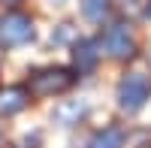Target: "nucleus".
I'll use <instances>...</instances> for the list:
<instances>
[{
  "instance_id": "6e6552de",
  "label": "nucleus",
  "mask_w": 151,
  "mask_h": 148,
  "mask_svg": "<svg viewBox=\"0 0 151 148\" xmlns=\"http://www.w3.org/2000/svg\"><path fill=\"white\" fill-rule=\"evenodd\" d=\"M124 145H127V130L121 124H106L91 133L85 148H124Z\"/></svg>"
},
{
  "instance_id": "39448f33",
  "label": "nucleus",
  "mask_w": 151,
  "mask_h": 148,
  "mask_svg": "<svg viewBox=\"0 0 151 148\" xmlns=\"http://www.w3.org/2000/svg\"><path fill=\"white\" fill-rule=\"evenodd\" d=\"M73 70L76 76H88V73H94L100 57H103V42H100V36H79L73 45Z\"/></svg>"
},
{
  "instance_id": "f8f14e48",
  "label": "nucleus",
  "mask_w": 151,
  "mask_h": 148,
  "mask_svg": "<svg viewBox=\"0 0 151 148\" xmlns=\"http://www.w3.org/2000/svg\"><path fill=\"white\" fill-rule=\"evenodd\" d=\"M145 18H151V0H145Z\"/></svg>"
},
{
  "instance_id": "0eeeda50",
  "label": "nucleus",
  "mask_w": 151,
  "mask_h": 148,
  "mask_svg": "<svg viewBox=\"0 0 151 148\" xmlns=\"http://www.w3.org/2000/svg\"><path fill=\"white\" fill-rule=\"evenodd\" d=\"M85 115H88V103L85 100H60L52 109V121L58 127H76Z\"/></svg>"
},
{
  "instance_id": "7ed1b4c3",
  "label": "nucleus",
  "mask_w": 151,
  "mask_h": 148,
  "mask_svg": "<svg viewBox=\"0 0 151 148\" xmlns=\"http://www.w3.org/2000/svg\"><path fill=\"white\" fill-rule=\"evenodd\" d=\"M33 40H36V27H33V18L27 12H21L15 6L0 12V45L3 48H18Z\"/></svg>"
},
{
  "instance_id": "f03ea898",
  "label": "nucleus",
  "mask_w": 151,
  "mask_h": 148,
  "mask_svg": "<svg viewBox=\"0 0 151 148\" xmlns=\"http://www.w3.org/2000/svg\"><path fill=\"white\" fill-rule=\"evenodd\" d=\"M151 100V76H145V73L139 70H130L124 73L118 88H115V103L124 115H136L142 112L145 103Z\"/></svg>"
},
{
  "instance_id": "f257e3e1",
  "label": "nucleus",
  "mask_w": 151,
  "mask_h": 148,
  "mask_svg": "<svg viewBox=\"0 0 151 148\" xmlns=\"http://www.w3.org/2000/svg\"><path fill=\"white\" fill-rule=\"evenodd\" d=\"M76 70L73 67H40L27 76V91L33 100H48V97H58V94H67L73 85H76Z\"/></svg>"
},
{
  "instance_id": "1a4fd4ad",
  "label": "nucleus",
  "mask_w": 151,
  "mask_h": 148,
  "mask_svg": "<svg viewBox=\"0 0 151 148\" xmlns=\"http://www.w3.org/2000/svg\"><path fill=\"white\" fill-rule=\"evenodd\" d=\"M109 6H112V0H79V9L88 21H103L109 15Z\"/></svg>"
},
{
  "instance_id": "423d86ee",
  "label": "nucleus",
  "mask_w": 151,
  "mask_h": 148,
  "mask_svg": "<svg viewBox=\"0 0 151 148\" xmlns=\"http://www.w3.org/2000/svg\"><path fill=\"white\" fill-rule=\"evenodd\" d=\"M30 91L27 85H9V88H0V118H12L24 112V109L30 106Z\"/></svg>"
},
{
  "instance_id": "9d476101",
  "label": "nucleus",
  "mask_w": 151,
  "mask_h": 148,
  "mask_svg": "<svg viewBox=\"0 0 151 148\" xmlns=\"http://www.w3.org/2000/svg\"><path fill=\"white\" fill-rule=\"evenodd\" d=\"M73 36H76V33H73V24H60L58 33H52V42H55V45H60V42H70ZM73 42H76V40H73Z\"/></svg>"
},
{
  "instance_id": "20e7f679",
  "label": "nucleus",
  "mask_w": 151,
  "mask_h": 148,
  "mask_svg": "<svg viewBox=\"0 0 151 148\" xmlns=\"http://www.w3.org/2000/svg\"><path fill=\"white\" fill-rule=\"evenodd\" d=\"M100 42H103V52H106L112 60H130V57L136 55L133 30H130V24H124V21H112L109 27L103 30Z\"/></svg>"
},
{
  "instance_id": "ddd939ff",
  "label": "nucleus",
  "mask_w": 151,
  "mask_h": 148,
  "mask_svg": "<svg viewBox=\"0 0 151 148\" xmlns=\"http://www.w3.org/2000/svg\"><path fill=\"white\" fill-rule=\"evenodd\" d=\"M124 3H139V0H124Z\"/></svg>"
},
{
  "instance_id": "9b49d317",
  "label": "nucleus",
  "mask_w": 151,
  "mask_h": 148,
  "mask_svg": "<svg viewBox=\"0 0 151 148\" xmlns=\"http://www.w3.org/2000/svg\"><path fill=\"white\" fill-rule=\"evenodd\" d=\"M0 3H3V6L9 9V6H15V3H21V0H0Z\"/></svg>"
}]
</instances>
